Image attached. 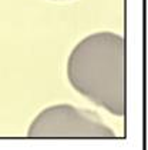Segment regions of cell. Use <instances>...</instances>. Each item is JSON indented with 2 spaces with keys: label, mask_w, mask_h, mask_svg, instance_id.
I'll use <instances>...</instances> for the list:
<instances>
[{
  "label": "cell",
  "mask_w": 148,
  "mask_h": 150,
  "mask_svg": "<svg viewBox=\"0 0 148 150\" xmlns=\"http://www.w3.org/2000/svg\"><path fill=\"white\" fill-rule=\"evenodd\" d=\"M70 84L114 116L125 113V42L123 36L100 32L83 39L67 62Z\"/></svg>",
  "instance_id": "1"
},
{
  "label": "cell",
  "mask_w": 148,
  "mask_h": 150,
  "mask_svg": "<svg viewBox=\"0 0 148 150\" xmlns=\"http://www.w3.org/2000/svg\"><path fill=\"white\" fill-rule=\"evenodd\" d=\"M29 137H115V133L94 112L70 104L44 109L33 120Z\"/></svg>",
  "instance_id": "2"
}]
</instances>
